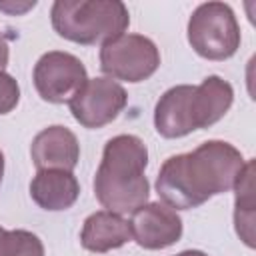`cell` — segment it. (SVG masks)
<instances>
[{
    "mask_svg": "<svg viewBox=\"0 0 256 256\" xmlns=\"http://www.w3.org/2000/svg\"><path fill=\"white\" fill-rule=\"evenodd\" d=\"M246 160L242 152L224 140H206L186 154L164 160L156 178L160 200L176 210H190L216 194L230 192Z\"/></svg>",
    "mask_w": 256,
    "mask_h": 256,
    "instance_id": "6da1fadb",
    "label": "cell"
},
{
    "mask_svg": "<svg viewBox=\"0 0 256 256\" xmlns=\"http://www.w3.org/2000/svg\"><path fill=\"white\" fill-rule=\"evenodd\" d=\"M148 148L134 134H118L104 146L94 176L96 200L110 212L128 214L148 202L150 182L144 176Z\"/></svg>",
    "mask_w": 256,
    "mask_h": 256,
    "instance_id": "7a4b0ae2",
    "label": "cell"
},
{
    "mask_svg": "<svg viewBox=\"0 0 256 256\" xmlns=\"http://www.w3.org/2000/svg\"><path fill=\"white\" fill-rule=\"evenodd\" d=\"M50 20L58 36L94 46L124 34L130 26V12L120 0H56Z\"/></svg>",
    "mask_w": 256,
    "mask_h": 256,
    "instance_id": "3957f363",
    "label": "cell"
},
{
    "mask_svg": "<svg viewBox=\"0 0 256 256\" xmlns=\"http://www.w3.org/2000/svg\"><path fill=\"white\" fill-rule=\"evenodd\" d=\"M188 42L206 60H226L240 48V26L224 2L200 4L188 20Z\"/></svg>",
    "mask_w": 256,
    "mask_h": 256,
    "instance_id": "277c9868",
    "label": "cell"
},
{
    "mask_svg": "<svg viewBox=\"0 0 256 256\" xmlns=\"http://www.w3.org/2000/svg\"><path fill=\"white\" fill-rule=\"evenodd\" d=\"M160 66V50L142 34H120L100 48V70L106 78L142 82Z\"/></svg>",
    "mask_w": 256,
    "mask_h": 256,
    "instance_id": "5b68a950",
    "label": "cell"
},
{
    "mask_svg": "<svg viewBox=\"0 0 256 256\" xmlns=\"http://www.w3.org/2000/svg\"><path fill=\"white\" fill-rule=\"evenodd\" d=\"M32 80L42 100L52 104L70 102L88 80L86 66L70 52L50 50L34 64Z\"/></svg>",
    "mask_w": 256,
    "mask_h": 256,
    "instance_id": "8992f818",
    "label": "cell"
},
{
    "mask_svg": "<svg viewBox=\"0 0 256 256\" xmlns=\"http://www.w3.org/2000/svg\"><path fill=\"white\" fill-rule=\"evenodd\" d=\"M128 102L126 90L112 78H88L68 102L74 120L84 128H102L116 120Z\"/></svg>",
    "mask_w": 256,
    "mask_h": 256,
    "instance_id": "52a82bcc",
    "label": "cell"
},
{
    "mask_svg": "<svg viewBox=\"0 0 256 256\" xmlns=\"http://www.w3.org/2000/svg\"><path fill=\"white\" fill-rule=\"evenodd\" d=\"M132 238L146 250H162L182 236V218L164 202H146L132 212Z\"/></svg>",
    "mask_w": 256,
    "mask_h": 256,
    "instance_id": "ba28073f",
    "label": "cell"
},
{
    "mask_svg": "<svg viewBox=\"0 0 256 256\" xmlns=\"http://www.w3.org/2000/svg\"><path fill=\"white\" fill-rule=\"evenodd\" d=\"M32 162L38 170L72 172L80 160V144L76 134L60 124L40 130L30 146Z\"/></svg>",
    "mask_w": 256,
    "mask_h": 256,
    "instance_id": "9c48e42d",
    "label": "cell"
},
{
    "mask_svg": "<svg viewBox=\"0 0 256 256\" xmlns=\"http://www.w3.org/2000/svg\"><path fill=\"white\" fill-rule=\"evenodd\" d=\"M192 96V84L172 86L160 96L154 108V126L162 138H182L196 130Z\"/></svg>",
    "mask_w": 256,
    "mask_h": 256,
    "instance_id": "30bf717a",
    "label": "cell"
},
{
    "mask_svg": "<svg viewBox=\"0 0 256 256\" xmlns=\"http://www.w3.org/2000/svg\"><path fill=\"white\" fill-rule=\"evenodd\" d=\"M132 240L130 222L110 210H98L84 220L80 242L88 252L104 254Z\"/></svg>",
    "mask_w": 256,
    "mask_h": 256,
    "instance_id": "8fae6325",
    "label": "cell"
},
{
    "mask_svg": "<svg viewBox=\"0 0 256 256\" xmlns=\"http://www.w3.org/2000/svg\"><path fill=\"white\" fill-rule=\"evenodd\" d=\"M32 200L50 212L70 208L80 196V184L68 170H38L30 182Z\"/></svg>",
    "mask_w": 256,
    "mask_h": 256,
    "instance_id": "7c38bea8",
    "label": "cell"
},
{
    "mask_svg": "<svg viewBox=\"0 0 256 256\" xmlns=\"http://www.w3.org/2000/svg\"><path fill=\"white\" fill-rule=\"evenodd\" d=\"M232 102H234V90L230 82H226L216 74L204 78L202 84L194 86V96H192L196 130L210 128L220 118H224Z\"/></svg>",
    "mask_w": 256,
    "mask_h": 256,
    "instance_id": "4fadbf2b",
    "label": "cell"
},
{
    "mask_svg": "<svg viewBox=\"0 0 256 256\" xmlns=\"http://www.w3.org/2000/svg\"><path fill=\"white\" fill-rule=\"evenodd\" d=\"M236 202H234V224L240 240L254 248V160H248L236 186Z\"/></svg>",
    "mask_w": 256,
    "mask_h": 256,
    "instance_id": "5bb4252c",
    "label": "cell"
},
{
    "mask_svg": "<svg viewBox=\"0 0 256 256\" xmlns=\"http://www.w3.org/2000/svg\"><path fill=\"white\" fill-rule=\"evenodd\" d=\"M0 256H44L42 240L28 230H6Z\"/></svg>",
    "mask_w": 256,
    "mask_h": 256,
    "instance_id": "9a60e30c",
    "label": "cell"
},
{
    "mask_svg": "<svg viewBox=\"0 0 256 256\" xmlns=\"http://www.w3.org/2000/svg\"><path fill=\"white\" fill-rule=\"evenodd\" d=\"M20 86L8 72L0 70V114H8L18 106Z\"/></svg>",
    "mask_w": 256,
    "mask_h": 256,
    "instance_id": "2e32d148",
    "label": "cell"
},
{
    "mask_svg": "<svg viewBox=\"0 0 256 256\" xmlns=\"http://www.w3.org/2000/svg\"><path fill=\"white\" fill-rule=\"evenodd\" d=\"M36 6V2L32 0V2H22V4H14V2H0V10H4V12H8V14H24L26 10H30V8H34Z\"/></svg>",
    "mask_w": 256,
    "mask_h": 256,
    "instance_id": "e0dca14e",
    "label": "cell"
},
{
    "mask_svg": "<svg viewBox=\"0 0 256 256\" xmlns=\"http://www.w3.org/2000/svg\"><path fill=\"white\" fill-rule=\"evenodd\" d=\"M8 58H10L8 42H6V38H4V36H2V32H0V70H4V68H6Z\"/></svg>",
    "mask_w": 256,
    "mask_h": 256,
    "instance_id": "ac0fdd59",
    "label": "cell"
},
{
    "mask_svg": "<svg viewBox=\"0 0 256 256\" xmlns=\"http://www.w3.org/2000/svg\"><path fill=\"white\" fill-rule=\"evenodd\" d=\"M176 256H208V254L202 252V250H184V252H180Z\"/></svg>",
    "mask_w": 256,
    "mask_h": 256,
    "instance_id": "d6986e66",
    "label": "cell"
},
{
    "mask_svg": "<svg viewBox=\"0 0 256 256\" xmlns=\"http://www.w3.org/2000/svg\"><path fill=\"white\" fill-rule=\"evenodd\" d=\"M2 176H4V154L0 150V184H2Z\"/></svg>",
    "mask_w": 256,
    "mask_h": 256,
    "instance_id": "ffe728a7",
    "label": "cell"
},
{
    "mask_svg": "<svg viewBox=\"0 0 256 256\" xmlns=\"http://www.w3.org/2000/svg\"><path fill=\"white\" fill-rule=\"evenodd\" d=\"M4 232H6V230H4L2 226H0V244H2V238H4Z\"/></svg>",
    "mask_w": 256,
    "mask_h": 256,
    "instance_id": "44dd1931",
    "label": "cell"
}]
</instances>
